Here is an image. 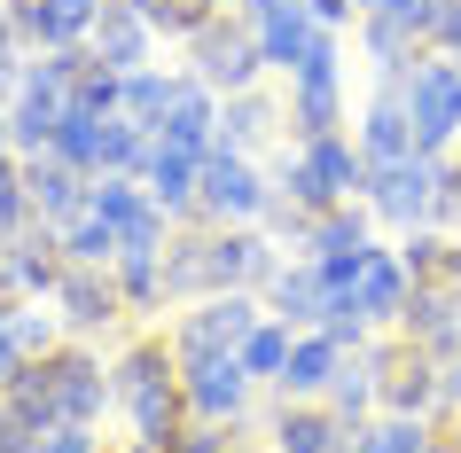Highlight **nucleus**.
Wrapping results in <instances>:
<instances>
[{"mask_svg":"<svg viewBox=\"0 0 461 453\" xmlns=\"http://www.w3.org/2000/svg\"><path fill=\"white\" fill-rule=\"evenodd\" d=\"M446 399H454V414H461V352L446 359Z\"/></svg>","mask_w":461,"mask_h":453,"instance_id":"obj_37","label":"nucleus"},{"mask_svg":"<svg viewBox=\"0 0 461 453\" xmlns=\"http://www.w3.org/2000/svg\"><path fill=\"white\" fill-rule=\"evenodd\" d=\"M274 188L305 204V212H337L367 195V157L352 133H321V141H290L274 149Z\"/></svg>","mask_w":461,"mask_h":453,"instance_id":"obj_2","label":"nucleus"},{"mask_svg":"<svg viewBox=\"0 0 461 453\" xmlns=\"http://www.w3.org/2000/svg\"><path fill=\"white\" fill-rule=\"evenodd\" d=\"M32 453H55V446H48V438H40V446H32Z\"/></svg>","mask_w":461,"mask_h":453,"instance_id":"obj_40","label":"nucleus"},{"mask_svg":"<svg viewBox=\"0 0 461 453\" xmlns=\"http://www.w3.org/2000/svg\"><path fill=\"white\" fill-rule=\"evenodd\" d=\"M157 141L195 149V157H212V149H219V95H212L195 71H180V86H172V102H165V118H157Z\"/></svg>","mask_w":461,"mask_h":453,"instance_id":"obj_20","label":"nucleus"},{"mask_svg":"<svg viewBox=\"0 0 461 453\" xmlns=\"http://www.w3.org/2000/svg\"><path fill=\"white\" fill-rule=\"evenodd\" d=\"M250 24H258V48H267V71H274V78H290L297 63L313 55V40L329 32V24L313 16V8H305V0H282V8L250 16Z\"/></svg>","mask_w":461,"mask_h":453,"instance_id":"obj_22","label":"nucleus"},{"mask_svg":"<svg viewBox=\"0 0 461 453\" xmlns=\"http://www.w3.org/2000/svg\"><path fill=\"white\" fill-rule=\"evenodd\" d=\"M258 297H267L274 321H290V329H321L329 305H337V282L321 274V258H282V266H274V282L258 289Z\"/></svg>","mask_w":461,"mask_h":453,"instance_id":"obj_15","label":"nucleus"},{"mask_svg":"<svg viewBox=\"0 0 461 453\" xmlns=\"http://www.w3.org/2000/svg\"><path fill=\"white\" fill-rule=\"evenodd\" d=\"M180 48H188V71L203 78V86H212L219 102L227 95H250V86H267V48H258V24H250V16H235V8H219L212 24L195 32V40H180Z\"/></svg>","mask_w":461,"mask_h":453,"instance_id":"obj_3","label":"nucleus"},{"mask_svg":"<svg viewBox=\"0 0 461 453\" xmlns=\"http://www.w3.org/2000/svg\"><path fill=\"white\" fill-rule=\"evenodd\" d=\"M399 102H407L414 149L454 157V141H461V63L454 55H414L399 71Z\"/></svg>","mask_w":461,"mask_h":453,"instance_id":"obj_4","label":"nucleus"},{"mask_svg":"<svg viewBox=\"0 0 461 453\" xmlns=\"http://www.w3.org/2000/svg\"><path fill=\"white\" fill-rule=\"evenodd\" d=\"M438 188H446V157L414 149V157H399V165L367 172V212H375V227L414 235V227H430V219H438Z\"/></svg>","mask_w":461,"mask_h":453,"instance_id":"obj_6","label":"nucleus"},{"mask_svg":"<svg viewBox=\"0 0 461 453\" xmlns=\"http://www.w3.org/2000/svg\"><path fill=\"white\" fill-rule=\"evenodd\" d=\"M438 235H461V157H446V188H438Z\"/></svg>","mask_w":461,"mask_h":453,"instance_id":"obj_33","label":"nucleus"},{"mask_svg":"<svg viewBox=\"0 0 461 453\" xmlns=\"http://www.w3.org/2000/svg\"><path fill=\"white\" fill-rule=\"evenodd\" d=\"M180 391H188L195 422H243L258 383H250V367L235 352H219V359H188V367H180Z\"/></svg>","mask_w":461,"mask_h":453,"instance_id":"obj_12","label":"nucleus"},{"mask_svg":"<svg viewBox=\"0 0 461 453\" xmlns=\"http://www.w3.org/2000/svg\"><path fill=\"white\" fill-rule=\"evenodd\" d=\"M125 453H157V446H125Z\"/></svg>","mask_w":461,"mask_h":453,"instance_id":"obj_41","label":"nucleus"},{"mask_svg":"<svg viewBox=\"0 0 461 453\" xmlns=\"http://www.w3.org/2000/svg\"><path fill=\"white\" fill-rule=\"evenodd\" d=\"M32 227H48V219L32 212V195H24V180H16V188H0V250H16V242H24Z\"/></svg>","mask_w":461,"mask_h":453,"instance_id":"obj_31","label":"nucleus"},{"mask_svg":"<svg viewBox=\"0 0 461 453\" xmlns=\"http://www.w3.org/2000/svg\"><path fill=\"white\" fill-rule=\"evenodd\" d=\"M267 321V297L258 289H219V297H203V305H180L165 321L172 352H180V367L188 359H219V352H243V336Z\"/></svg>","mask_w":461,"mask_h":453,"instance_id":"obj_5","label":"nucleus"},{"mask_svg":"<svg viewBox=\"0 0 461 453\" xmlns=\"http://www.w3.org/2000/svg\"><path fill=\"white\" fill-rule=\"evenodd\" d=\"M367 8H391V0H360V16H367Z\"/></svg>","mask_w":461,"mask_h":453,"instance_id":"obj_38","label":"nucleus"},{"mask_svg":"<svg viewBox=\"0 0 461 453\" xmlns=\"http://www.w3.org/2000/svg\"><path fill=\"white\" fill-rule=\"evenodd\" d=\"M344 344L329 329H297V344H290V367H282V383H274V391H282V399H329V383L344 376Z\"/></svg>","mask_w":461,"mask_h":453,"instance_id":"obj_23","label":"nucleus"},{"mask_svg":"<svg viewBox=\"0 0 461 453\" xmlns=\"http://www.w3.org/2000/svg\"><path fill=\"white\" fill-rule=\"evenodd\" d=\"M141 188L157 195V212H165L172 227H195V188H203V157H195V149H172V141H149Z\"/></svg>","mask_w":461,"mask_h":453,"instance_id":"obj_18","label":"nucleus"},{"mask_svg":"<svg viewBox=\"0 0 461 453\" xmlns=\"http://www.w3.org/2000/svg\"><path fill=\"white\" fill-rule=\"evenodd\" d=\"M267 204H274V180L258 172V157H235V149L203 157V188H195V219L203 227H258Z\"/></svg>","mask_w":461,"mask_h":453,"instance_id":"obj_7","label":"nucleus"},{"mask_svg":"<svg viewBox=\"0 0 461 453\" xmlns=\"http://www.w3.org/2000/svg\"><path fill=\"white\" fill-rule=\"evenodd\" d=\"M86 48H95L102 71H118V78H125V71H149L165 40H157V24H149L133 0H102V24H95V40H86Z\"/></svg>","mask_w":461,"mask_h":453,"instance_id":"obj_16","label":"nucleus"},{"mask_svg":"<svg viewBox=\"0 0 461 453\" xmlns=\"http://www.w3.org/2000/svg\"><path fill=\"white\" fill-rule=\"evenodd\" d=\"M133 8L157 24V40H195L219 16V0H133Z\"/></svg>","mask_w":461,"mask_h":453,"instance_id":"obj_30","label":"nucleus"},{"mask_svg":"<svg viewBox=\"0 0 461 453\" xmlns=\"http://www.w3.org/2000/svg\"><path fill=\"white\" fill-rule=\"evenodd\" d=\"M399 336H407L414 352H430V359H454V352H461V289L414 282L407 313H399Z\"/></svg>","mask_w":461,"mask_h":453,"instance_id":"obj_17","label":"nucleus"},{"mask_svg":"<svg viewBox=\"0 0 461 453\" xmlns=\"http://www.w3.org/2000/svg\"><path fill=\"white\" fill-rule=\"evenodd\" d=\"M438 55H454V63H461V0L446 8V32H438Z\"/></svg>","mask_w":461,"mask_h":453,"instance_id":"obj_35","label":"nucleus"},{"mask_svg":"<svg viewBox=\"0 0 461 453\" xmlns=\"http://www.w3.org/2000/svg\"><path fill=\"white\" fill-rule=\"evenodd\" d=\"M8 24H16V48L48 55V48H86L102 24V0H8Z\"/></svg>","mask_w":461,"mask_h":453,"instance_id":"obj_10","label":"nucleus"},{"mask_svg":"<svg viewBox=\"0 0 461 453\" xmlns=\"http://www.w3.org/2000/svg\"><path fill=\"white\" fill-rule=\"evenodd\" d=\"M24 63H32V55H24ZM24 63H16V55H0V110H8L16 86H24Z\"/></svg>","mask_w":461,"mask_h":453,"instance_id":"obj_34","label":"nucleus"},{"mask_svg":"<svg viewBox=\"0 0 461 453\" xmlns=\"http://www.w3.org/2000/svg\"><path fill=\"white\" fill-rule=\"evenodd\" d=\"M219 149H235V157L290 149V95H274V86L227 95V102H219Z\"/></svg>","mask_w":461,"mask_h":453,"instance_id":"obj_11","label":"nucleus"},{"mask_svg":"<svg viewBox=\"0 0 461 453\" xmlns=\"http://www.w3.org/2000/svg\"><path fill=\"white\" fill-rule=\"evenodd\" d=\"M446 242H454V235H438V227H414V235H399V258H407V274H414V282H430V274H438Z\"/></svg>","mask_w":461,"mask_h":453,"instance_id":"obj_32","label":"nucleus"},{"mask_svg":"<svg viewBox=\"0 0 461 453\" xmlns=\"http://www.w3.org/2000/svg\"><path fill=\"white\" fill-rule=\"evenodd\" d=\"M344 297H352V313H360L367 329L384 336V329H399V313H407L414 274H407V258H399V250H384V242H375V250L360 258V274H352V289H344Z\"/></svg>","mask_w":461,"mask_h":453,"instance_id":"obj_14","label":"nucleus"},{"mask_svg":"<svg viewBox=\"0 0 461 453\" xmlns=\"http://www.w3.org/2000/svg\"><path fill=\"white\" fill-rule=\"evenodd\" d=\"M110 274H118V289H125V313H133V321H157V313L172 305L165 297V258H149V250H125L118 266H110Z\"/></svg>","mask_w":461,"mask_h":453,"instance_id":"obj_26","label":"nucleus"},{"mask_svg":"<svg viewBox=\"0 0 461 453\" xmlns=\"http://www.w3.org/2000/svg\"><path fill=\"white\" fill-rule=\"evenodd\" d=\"M0 399L16 406L40 438H48L55 422H102L110 406H118V391H110V359H102V344H86V336H63L55 352L24 359L16 376H8V391Z\"/></svg>","mask_w":461,"mask_h":453,"instance_id":"obj_1","label":"nucleus"},{"mask_svg":"<svg viewBox=\"0 0 461 453\" xmlns=\"http://www.w3.org/2000/svg\"><path fill=\"white\" fill-rule=\"evenodd\" d=\"M48 305H55V321H63V336H86V344L141 329V321L125 313V289H118V274H110V266H71Z\"/></svg>","mask_w":461,"mask_h":453,"instance_id":"obj_8","label":"nucleus"},{"mask_svg":"<svg viewBox=\"0 0 461 453\" xmlns=\"http://www.w3.org/2000/svg\"><path fill=\"white\" fill-rule=\"evenodd\" d=\"M203 266H212V297L219 289H267L282 266V242L267 227H203Z\"/></svg>","mask_w":461,"mask_h":453,"instance_id":"obj_9","label":"nucleus"},{"mask_svg":"<svg viewBox=\"0 0 461 453\" xmlns=\"http://www.w3.org/2000/svg\"><path fill=\"white\" fill-rule=\"evenodd\" d=\"M290 141H321V133H344L352 110H344V78H290Z\"/></svg>","mask_w":461,"mask_h":453,"instance_id":"obj_24","label":"nucleus"},{"mask_svg":"<svg viewBox=\"0 0 461 453\" xmlns=\"http://www.w3.org/2000/svg\"><path fill=\"white\" fill-rule=\"evenodd\" d=\"M352 141H360L367 172H375V165H399V157H414V125H407V102H399V71L375 78V102L360 110Z\"/></svg>","mask_w":461,"mask_h":453,"instance_id":"obj_19","label":"nucleus"},{"mask_svg":"<svg viewBox=\"0 0 461 453\" xmlns=\"http://www.w3.org/2000/svg\"><path fill=\"white\" fill-rule=\"evenodd\" d=\"M0 55H16V63H24V48H16V24H8V0H0Z\"/></svg>","mask_w":461,"mask_h":453,"instance_id":"obj_36","label":"nucleus"},{"mask_svg":"<svg viewBox=\"0 0 461 453\" xmlns=\"http://www.w3.org/2000/svg\"><path fill=\"white\" fill-rule=\"evenodd\" d=\"M24 195H32V212L48 219V227H71L78 212H86V195H95V180L78 165H63V157H24Z\"/></svg>","mask_w":461,"mask_h":453,"instance_id":"obj_21","label":"nucleus"},{"mask_svg":"<svg viewBox=\"0 0 461 453\" xmlns=\"http://www.w3.org/2000/svg\"><path fill=\"white\" fill-rule=\"evenodd\" d=\"M290 344H297V329L267 313V321L243 336V352H235V359L250 367V383H282V367H290Z\"/></svg>","mask_w":461,"mask_h":453,"instance_id":"obj_28","label":"nucleus"},{"mask_svg":"<svg viewBox=\"0 0 461 453\" xmlns=\"http://www.w3.org/2000/svg\"><path fill=\"white\" fill-rule=\"evenodd\" d=\"M352 32H360V55H367V63H375V78L407 71L414 55H430V48H422V40H414V32H407V16H399V8H367V16H360V24H352Z\"/></svg>","mask_w":461,"mask_h":453,"instance_id":"obj_25","label":"nucleus"},{"mask_svg":"<svg viewBox=\"0 0 461 453\" xmlns=\"http://www.w3.org/2000/svg\"><path fill=\"white\" fill-rule=\"evenodd\" d=\"M267 453H352V422L329 399H282L267 422Z\"/></svg>","mask_w":461,"mask_h":453,"instance_id":"obj_13","label":"nucleus"},{"mask_svg":"<svg viewBox=\"0 0 461 453\" xmlns=\"http://www.w3.org/2000/svg\"><path fill=\"white\" fill-rule=\"evenodd\" d=\"M55 235H63V258L71 266H118V227L95 219V204H86L71 227H55Z\"/></svg>","mask_w":461,"mask_h":453,"instance_id":"obj_29","label":"nucleus"},{"mask_svg":"<svg viewBox=\"0 0 461 453\" xmlns=\"http://www.w3.org/2000/svg\"><path fill=\"white\" fill-rule=\"evenodd\" d=\"M172 86H180V71H165V63H149V71H125L118 118H133V125H149V133H157V118H165V102H172Z\"/></svg>","mask_w":461,"mask_h":453,"instance_id":"obj_27","label":"nucleus"},{"mask_svg":"<svg viewBox=\"0 0 461 453\" xmlns=\"http://www.w3.org/2000/svg\"><path fill=\"white\" fill-rule=\"evenodd\" d=\"M235 453H258V446H250V438H235Z\"/></svg>","mask_w":461,"mask_h":453,"instance_id":"obj_39","label":"nucleus"}]
</instances>
